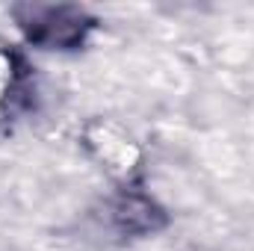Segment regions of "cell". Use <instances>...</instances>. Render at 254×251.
I'll return each mask as SVG.
<instances>
[{
    "instance_id": "cell-1",
    "label": "cell",
    "mask_w": 254,
    "mask_h": 251,
    "mask_svg": "<svg viewBox=\"0 0 254 251\" xmlns=\"http://www.w3.org/2000/svg\"><path fill=\"white\" fill-rule=\"evenodd\" d=\"M18 27L48 51H68L86 42L95 21L77 6H24L18 9Z\"/></svg>"
}]
</instances>
